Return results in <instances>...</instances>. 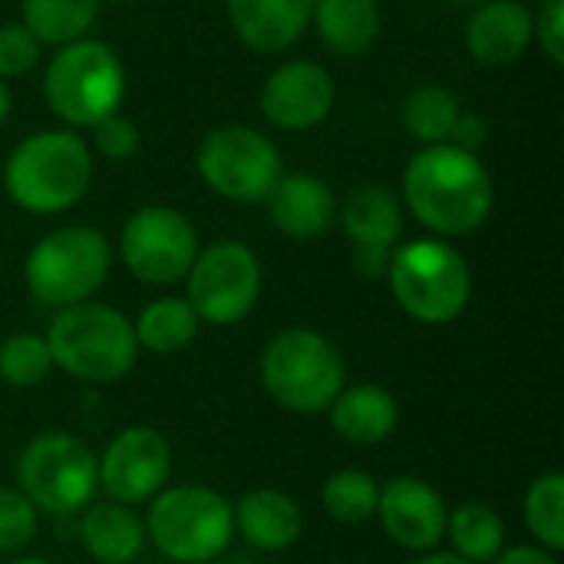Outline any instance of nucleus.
Listing matches in <instances>:
<instances>
[{"instance_id":"17","label":"nucleus","mask_w":564,"mask_h":564,"mask_svg":"<svg viewBox=\"0 0 564 564\" xmlns=\"http://www.w3.org/2000/svg\"><path fill=\"white\" fill-rule=\"evenodd\" d=\"M535 40V13L522 0H486L466 23V46L486 66H509Z\"/></svg>"},{"instance_id":"22","label":"nucleus","mask_w":564,"mask_h":564,"mask_svg":"<svg viewBox=\"0 0 564 564\" xmlns=\"http://www.w3.org/2000/svg\"><path fill=\"white\" fill-rule=\"evenodd\" d=\"M340 228L354 245L373 248H397L403 238V205L383 185H360L354 188L344 205H337Z\"/></svg>"},{"instance_id":"38","label":"nucleus","mask_w":564,"mask_h":564,"mask_svg":"<svg viewBox=\"0 0 564 564\" xmlns=\"http://www.w3.org/2000/svg\"><path fill=\"white\" fill-rule=\"evenodd\" d=\"M416 564H473L466 562V558H459V555H453V552H423L420 558H416Z\"/></svg>"},{"instance_id":"21","label":"nucleus","mask_w":564,"mask_h":564,"mask_svg":"<svg viewBox=\"0 0 564 564\" xmlns=\"http://www.w3.org/2000/svg\"><path fill=\"white\" fill-rule=\"evenodd\" d=\"M327 413H330L334 433L354 446H377L390 440L400 426V403L380 383L344 387Z\"/></svg>"},{"instance_id":"25","label":"nucleus","mask_w":564,"mask_h":564,"mask_svg":"<svg viewBox=\"0 0 564 564\" xmlns=\"http://www.w3.org/2000/svg\"><path fill=\"white\" fill-rule=\"evenodd\" d=\"M198 317L188 307L185 297H155L149 301L139 317L132 321V334L139 350L155 354V357H172L182 354L195 337H198Z\"/></svg>"},{"instance_id":"12","label":"nucleus","mask_w":564,"mask_h":564,"mask_svg":"<svg viewBox=\"0 0 564 564\" xmlns=\"http://www.w3.org/2000/svg\"><path fill=\"white\" fill-rule=\"evenodd\" d=\"M198 248L195 225L165 205L132 212L119 235V258L126 271L149 288H172L185 281Z\"/></svg>"},{"instance_id":"24","label":"nucleus","mask_w":564,"mask_h":564,"mask_svg":"<svg viewBox=\"0 0 564 564\" xmlns=\"http://www.w3.org/2000/svg\"><path fill=\"white\" fill-rule=\"evenodd\" d=\"M506 519L489 502H463L449 509L443 542L449 552L473 564H492L506 549Z\"/></svg>"},{"instance_id":"1","label":"nucleus","mask_w":564,"mask_h":564,"mask_svg":"<svg viewBox=\"0 0 564 564\" xmlns=\"http://www.w3.org/2000/svg\"><path fill=\"white\" fill-rule=\"evenodd\" d=\"M403 198L410 215L440 238L479 231L496 205L486 162L449 142L420 149L403 169Z\"/></svg>"},{"instance_id":"23","label":"nucleus","mask_w":564,"mask_h":564,"mask_svg":"<svg viewBox=\"0 0 564 564\" xmlns=\"http://www.w3.org/2000/svg\"><path fill=\"white\" fill-rule=\"evenodd\" d=\"M311 23L337 56H364L380 36L377 0H314Z\"/></svg>"},{"instance_id":"42","label":"nucleus","mask_w":564,"mask_h":564,"mask_svg":"<svg viewBox=\"0 0 564 564\" xmlns=\"http://www.w3.org/2000/svg\"><path fill=\"white\" fill-rule=\"evenodd\" d=\"M532 3H545V0H532Z\"/></svg>"},{"instance_id":"11","label":"nucleus","mask_w":564,"mask_h":564,"mask_svg":"<svg viewBox=\"0 0 564 564\" xmlns=\"http://www.w3.org/2000/svg\"><path fill=\"white\" fill-rule=\"evenodd\" d=\"M195 165L215 195L241 205L264 202L284 175L278 145L251 126L212 129L198 145Z\"/></svg>"},{"instance_id":"3","label":"nucleus","mask_w":564,"mask_h":564,"mask_svg":"<svg viewBox=\"0 0 564 564\" xmlns=\"http://www.w3.org/2000/svg\"><path fill=\"white\" fill-rule=\"evenodd\" d=\"M93 182L89 145L69 129H46L26 135L3 165V188L10 202L30 215L69 212Z\"/></svg>"},{"instance_id":"31","label":"nucleus","mask_w":564,"mask_h":564,"mask_svg":"<svg viewBox=\"0 0 564 564\" xmlns=\"http://www.w3.org/2000/svg\"><path fill=\"white\" fill-rule=\"evenodd\" d=\"M40 529V512L17 486H0V555L23 552Z\"/></svg>"},{"instance_id":"2","label":"nucleus","mask_w":564,"mask_h":564,"mask_svg":"<svg viewBox=\"0 0 564 564\" xmlns=\"http://www.w3.org/2000/svg\"><path fill=\"white\" fill-rule=\"evenodd\" d=\"M43 337L50 344L53 367L86 387L119 383L139 360L132 321L99 301L56 311Z\"/></svg>"},{"instance_id":"6","label":"nucleus","mask_w":564,"mask_h":564,"mask_svg":"<svg viewBox=\"0 0 564 564\" xmlns=\"http://www.w3.org/2000/svg\"><path fill=\"white\" fill-rule=\"evenodd\" d=\"M393 301L416 324H453L473 297L466 258L443 238H416L393 248L387 271Z\"/></svg>"},{"instance_id":"34","label":"nucleus","mask_w":564,"mask_h":564,"mask_svg":"<svg viewBox=\"0 0 564 564\" xmlns=\"http://www.w3.org/2000/svg\"><path fill=\"white\" fill-rule=\"evenodd\" d=\"M535 36H539L542 53L555 66H564V0H545V3H539Z\"/></svg>"},{"instance_id":"16","label":"nucleus","mask_w":564,"mask_h":564,"mask_svg":"<svg viewBox=\"0 0 564 564\" xmlns=\"http://www.w3.org/2000/svg\"><path fill=\"white\" fill-rule=\"evenodd\" d=\"M264 202H268V215L274 228L294 241H314L327 235L337 218V198L330 185L311 172L281 175Z\"/></svg>"},{"instance_id":"32","label":"nucleus","mask_w":564,"mask_h":564,"mask_svg":"<svg viewBox=\"0 0 564 564\" xmlns=\"http://www.w3.org/2000/svg\"><path fill=\"white\" fill-rule=\"evenodd\" d=\"M40 63V43L23 23L0 26V79L26 76Z\"/></svg>"},{"instance_id":"9","label":"nucleus","mask_w":564,"mask_h":564,"mask_svg":"<svg viewBox=\"0 0 564 564\" xmlns=\"http://www.w3.org/2000/svg\"><path fill=\"white\" fill-rule=\"evenodd\" d=\"M17 489L40 516H79L99 492L96 453L73 433L46 430L17 456Z\"/></svg>"},{"instance_id":"19","label":"nucleus","mask_w":564,"mask_h":564,"mask_svg":"<svg viewBox=\"0 0 564 564\" xmlns=\"http://www.w3.org/2000/svg\"><path fill=\"white\" fill-rule=\"evenodd\" d=\"M314 0H228V17L238 40L258 53L294 46L311 26Z\"/></svg>"},{"instance_id":"37","label":"nucleus","mask_w":564,"mask_h":564,"mask_svg":"<svg viewBox=\"0 0 564 564\" xmlns=\"http://www.w3.org/2000/svg\"><path fill=\"white\" fill-rule=\"evenodd\" d=\"M492 564H558V555L539 549L535 542L532 545H512V549H502V555Z\"/></svg>"},{"instance_id":"13","label":"nucleus","mask_w":564,"mask_h":564,"mask_svg":"<svg viewBox=\"0 0 564 564\" xmlns=\"http://www.w3.org/2000/svg\"><path fill=\"white\" fill-rule=\"evenodd\" d=\"M172 476V446L162 430L135 423L119 430L102 456H96V479L109 502L149 506Z\"/></svg>"},{"instance_id":"7","label":"nucleus","mask_w":564,"mask_h":564,"mask_svg":"<svg viewBox=\"0 0 564 564\" xmlns=\"http://www.w3.org/2000/svg\"><path fill=\"white\" fill-rule=\"evenodd\" d=\"M112 268V245L99 228L89 225H66L43 235L26 261L23 281L36 304L63 311L83 301L106 284Z\"/></svg>"},{"instance_id":"20","label":"nucleus","mask_w":564,"mask_h":564,"mask_svg":"<svg viewBox=\"0 0 564 564\" xmlns=\"http://www.w3.org/2000/svg\"><path fill=\"white\" fill-rule=\"evenodd\" d=\"M79 542L96 564H135L145 552V522L132 506L89 502L79 512Z\"/></svg>"},{"instance_id":"40","label":"nucleus","mask_w":564,"mask_h":564,"mask_svg":"<svg viewBox=\"0 0 564 564\" xmlns=\"http://www.w3.org/2000/svg\"><path fill=\"white\" fill-rule=\"evenodd\" d=\"M10 564H50L46 558H17V562H10Z\"/></svg>"},{"instance_id":"18","label":"nucleus","mask_w":564,"mask_h":564,"mask_svg":"<svg viewBox=\"0 0 564 564\" xmlns=\"http://www.w3.org/2000/svg\"><path fill=\"white\" fill-rule=\"evenodd\" d=\"M235 535H241L254 552L278 555L301 542L304 512L281 489H251L235 506Z\"/></svg>"},{"instance_id":"26","label":"nucleus","mask_w":564,"mask_h":564,"mask_svg":"<svg viewBox=\"0 0 564 564\" xmlns=\"http://www.w3.org/2000/svg\"><path fill=\"white\" fill-rule=\"evenodd\" d=\"M20 13V23L36 36L40 46H66L86 36L99 13V0H23Z\"/></svg>"},{"instance_id":"30","label":"nucleus","mask_w":564,"mask_h":564,"mask_svg":"<svg viewBox=\"0 0 564 564\" xmlns=\"http://www.w3.org/2000/svg\"><path fill=\"white\" fill-rule=\"evenodd\" d=\"M53 354L43 334H10L0 344V380L13 390H33L53 373Z\"/></svg>"},{"instance_id":"36","label":"nucleus","mask_w":564,"mask_h":564,"mask_svg":"<svg viewBox=\"0 0 564 564\" xmlns=\"http://www.w3.org/2000/svg\"><path fill=\"white\" fill-rule=\"evenodd\" d=\"M390 258H393V248H373V245H354V271L367 281H383L387 271H390Z\"/></svg>"},{"instance_id":"14","label":"nucleus","mask_w":564,"mask_h":564,"mask_svg":"<svg viewBox=\"0 0 564 564\" xmlns=\"http://www.w3.org/2000/svg\"><path fill=\"white\" fill-rule=\"evenodd\" d=\"M334 79L314 59L281 63L261 86V112L271 126L301 132L321 126L334 109Z\"/></svg>"},{"instance_id":"27","label":"nucleus","mask_w":564,"mask_h":564,"mask_svg":"<svg viewBox=\"0 0 564 564\" xmlns=\"http://www.w3.org/2000/svg\"><path fill=\"white\" fill-rule=\"evenodd\" d=\"M380 482L367 469H337L321 486L324 512L340 525H364L377 516Z\"/></svg>"},{"instance_id":"15","label":"nucleus","mask_w":564,"mask_h":564,"mask_svg":"<svg viewBox=\"0 0 564 564\" xmlns=\"http://www.w3.org/2000/svg\"><path fill=\"white\" fill-rule=\"evenodd\" d=\"M446 502L443 496L416 476H397L380 486L377 516L387 539L406 552H433L443 542L446 532Z\"/></svg>"},{"instance_id":"8","label":"nucleus","mask_w":564,"mask_h":564,"mask_svg":"<svg viewBox=\"0 0 564 564\" xmlns=\"http://www.w3.org/2000/svg\"><path fill=\"white\" fill-rule=\"evenodd\" d=\"M43 96L53 116L73 129H93L99 119L119 112L126 96V69L102 40H76L53 53L43 73Z\"/></svg>"},{"instance_id":"4","label":"nucleus","mask_w":564,"mask_h":564,"mask_svg":"<svg viewBox=\"0 0 564 564\" xmlns=\"http://www.w3.org/2000/svg\"><path fill=\"white\" fill-rule=\"evenodd\" d=\"M264 393L288 413H327L347 387V364L334 340L314 327H288L274 334L258 360Z\"/></svg>"},{"instance_id":"35","label":"nucleus","mask_w":564,"mask_h":564,"mask_svg":"<svg viewBox=\"0 0 564 564\" xmlns=\"http://www.w3.org/2000/svg\"><path fill=\"white\" fill-rule=\"evenodd\" d=\"M486 139H489V126H486V119L482 116H476V112H459V119H456V126H453V132H449V145H456V149H463V152H479L482 145H486Z\"/></svg>"},{"instance_id":"5","label":"nucleus","mask_w":564,"mask_h":564,"mask_svg":"<svg viewBox=\"0 0 564 564\" xmlns=\"http://www.w3.org/2000/svg\"><path fill=\"white\" fill-rule=\"evenodd\" d=\"M145 539L175 564L221 558L235 539L231 502L202 482L165 486L145 509Z\"/></svg>"},{"instance_id":"29","label":"nucleus","mask_w":564,"mask_h":564,"mask_svg":"<svg viewBox=\"0 0 564 564\" xmlns=\"http://www.w3.org/2000/svg\"><path fill=\"white\" fill-rule=\"evenodd\" d=\"M459 99L446 86H420L410 93L403 106V126L413 139L426 145H440L449 139L456 119H459Z\"/></svg>"},{"instance_id":"41","label":"nucleus","mask_w":564,"mask_h":564,"mask_svg":"<svg viewBox=\"0 0 564 564\" xmlns=\"http://www.w3.org/2000/svg\"><path fill=\"white\" fill-rule=\"evenodd\" d=\"M453 7H473V3H482V0H449Z\"/></svg>"},{"instance_id":"10","label":"nucleus","mask_w":564,"mask_h":564,"mask_svg":"<svg viewBox=\"0 0 564 564\" xmlns=\"http://www.w3.org/2000/svg\"><path fill=\"white\" fill-rule=\"evenodd\" d=\"M261 261L245 241H215L198 248L185 274V301L202 324L235 327L261 297Z\"/></svg>"},{"instance_id":"39","label":"nucleus","mask_w":564,"mask_h":564,"mask_svg":"<svg viewBox=\"0 0 564 564\" xmlns=\"http://www.w3.org/2000/svg\"><path fill=\"white\" fill-rule=\"evenodd\" d=\"M10 106H13V99H10L7 79H0V126H3V119L10 116Z\"/></svg>"},{"instance_id":"28","label":"nucleus","mask_w":564,"mask_h":564,"mask_svg":"<svg viewBox=\"0 0 564 564\" xmlns=\"http://www.w3.org/2000/svg\"><path fill=\"white\" fill-rule=\"evenodd\" d=\"M522 516L525 529L535 539L539 549L562 555L564 552V476L562 473H545L539 476L525 499H522Z\"/></svg>"},{"instance_id":"33","label":"nucleus","mask_w":564,"mask_h":564,"mask_svg":"<svg viewBox=\"0 0 564 564\" xmlns=\"http://www.w3.org/2000/svg\"><path fill=\"white\" fill-rule=\"evenodd\" d=\"M139 129L129 116L122 112H112L106 119H99L93 126V145L99 155H106L109 162H126L139 152Z\"/></svg>"}]
</instances>
